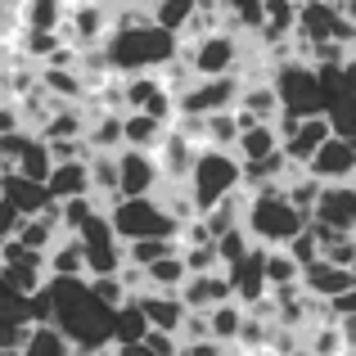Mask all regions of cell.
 Here are the masks:
<instances>
[{
	"label": "cell",
	"instance_id": "23",
	"mask_svg": "<svg viewBox=\"0 0 356 356\" xmlns=\"http://www.w3.org/2000/svg\"><path fill=\"white\" fill-rule=\"evenodd\" d=\"M280 149H284V136H280L275 122H252V127H243V131H239L235 154L243 158V163H261V158L280 154Z\"/></svg>",
	"mask_w": 356,
	"mask_h": 356
},
{
	"label": "cell",
	"instance_id": "33",
	"mask_svg": "<svg viewBox=\"0 0 356 356\" xmlns=\"http://www.w3.org/2000/svg\"><path fill=\"white\" fill-rule=\"evenodd\" d=\"M149 334V321H145V307L131 298V302H122L118 307V316H113V343L118 348H127V343H140Z\"/></svg>",
	"mask_w": 356,
	"mask_h": 356
},
{
	"label": "cell",
	"instance_id": "48",
	"mask_svg": "<svg viewBox=\"0 0 356 356\" xmlns=\"http://www.w3.org/2000/svg\"><path fill=\"white\" fill-rule=\"evenodd\" d=\"M5 27H9V9L0 5V41H5Z\"/></svg>",
	"mask_w": 356,
	"mask_h": 356
},
{
	"label": "cell",
	"instance_id": "38",
	"mask_svg": "<svg viewBox=\"0 0 356 356\" xmlns=\"http://www.w3.org/2000/svg\"><path fill=\"white\" fill-rule=\"evenodd\" d=\"M172 252H181V239H136V243H127L131 266H154L158 257H172Z\"/></svg>",
	"mask_w": 356,
	"mask_h": 356
},
{
	"label": "cell",
	"instance_id": "46",
	"mask_svg": "<svg viewBox=\"0 0 356 356\" xmlns=\"http://www.w3.org/2000/svg\"><path fill=\"white\" fill-rule=\"evenodd\" d=\"M226 5V14H243V9H257L261 0H221Z\"/></svg>",
	"mask_w": 356,
	"mask_h": 356
},
{
	"label": "cell",
	"instance_id": "15",
	"mask_svg": "<svg viewBox=\"0 0 356 356\" xmlns=\"http://www.w3.org/2000/svg\"><path fill=\"white\" fill-rule=\"evenodd\" d=\"M235 113H239L243 127H252V122H280L284 104H280V90H275V81H270V72L243 81V95H239V108H235Z\"/></svg>",
	"mask_w": 356,
	"mask_h": 356
},
{
	"label": "cell",
	"instance_id": "2",
	"mask_svg": "<svg viewBox=\"0 0 356 356\" xmlns=\"http://www.w3.org/2000/svg\"><path fill=\"white\" fill-rule=\"evenodd\" d=\"M104 59H108V72H118V77H131V72H163L181 59V36L167 32L154 18H140V23H127V27H113V32H108Z\"/></svg>",
	"mask_w": 356,
	"mask_h": 356
},
{
	"label": "cell",
	"instance_id": "8",
	"mask_svg": "<svg viewBox=\"0 0 356 356\" xmlns=\"http://www.w3.org/2000/svg\"><path fill=\"white\" fill-rule=\"evenodd\" d=\"M243 95V77H190L181 90H176V104H181V118H212L226 113V108H239Z\"/></svg>",
	"mask_w": 356,
	"mask_h": 356
},
{
	"label": "cell",
	"instance_id": "19",
	"mask_svg": "<svg viewBox=\"0 0 356 356\" xmlns=\"http://www.w3.org/2000/svg\"><path fill=\"white\" fill-rule=\"evenodd\" d=\"M181 298H185V307H190V312H212V307L230 302V298H235V289H230V275H226V266H221V270L190 275L181 284Z\"/></svg>",
	"mask_w": 356,
	"mask_h": 356
},
{
	"label": "cell",
	"instance_id": "18",
	"mask_svg": "<svg viewBox=\"0 0 356 356\" xmlns=\"http://www.w3.org/2000/svg\"><path fill=\"white\" fill-rule=\"evenodd\" d=\"M136 302L145 307L149 330H163V334H176V339H181V325H185V316H190V307H185V298H181V293L145 289V293H136Z\"/></svg>",
	"mask_w": 356,
	"mask_h": 356
},
{
	"label": "cell",
	"instance_id": "30",
	"mask_svg": "<svg viewBox=\"0 0 356 356\" xmlns=\"http://www.w3.org/2000/svg\"><path fill=\"white\" fill-rule=\"evenodd\" d=\"M90 185H95V199L104 203H113L122 199V181H118V154H95L90 158Z\"/></svg>",
	"mask_w": 356,
	"mask_h": 356
},
{
	"label": "cell",
	"instance_id": "13",
	"mask_svg": "<svg viewBox=\"0 0 356 356\" xmlns=\"http://www.w3.org/2000/svg\"><path fill=\"white\" fill-rule=\"evenodd\" d=\"M316 226L334 230V235H356V181L348 185H325L321 190V203L312 212Z\"/></svg>",
	"mask_w": 356,
	"mask_h": 356
},
{
	"label": "cell",
	"instance_id": "31",
	"mask_svg": "<svg viewBox=\"0 0 356 356\" xmlns=\"http://www.w3.org/2000/svg\"><path fill=\"white\" fill-rule=\"evenodd\" d=\"M14 172H23V176H32V181H50V172H54V154H50V145H45L41 136H32L23 145V154H18V163H14Z\"/></svg>",
	"mask_w": 356,
	"mask_h": 356
},
{
	"label": "cell",
	"instance_id": "21",
	"mask_svg": "<svg viewBox=\"0 0 356 356\" xmlns=\"http://www.w3.org/2000/svg\"><path fill=\"white\" fill-rule=\"evenodd\" d=\"M356 284V275H352V266H334V261H316V266H307L302 270V289L316 298V302H330V298H339V293H348V289Z\"/></svg>",
	"mask_w": 356,
	"mask_h": 356
},
{
	"label": "cell",
	"instance_id": "5",
	"mask_svg": "<svg viewBox=\"0 0 356 356\" xmlns=\"http://www.w3.org/2000/svg\"><path fill=\"white\" fill-rule=\"evenodd\" d=\"M270 81L280 90V104L289 118H321L325 113V90H321V68L302 54L270 63Z\"/></svg>",
	"mask_w": 356,
	"mask_h": 356
},
{
	"label": "cell",
	"instance_id": "22",
	"mask_svg": "<svg viewBox=\"0 0 356 356\" xmlns=\"http://www.w3.org/2000/svg\"><path fill=\"white\" fill-rule=\"evenodd\" d=\"M50 194L54 203H68V199H86V194H95V185H90V158H72V163H54L50 172Z\"/></svg>",
	"mask_w": 356,
	"mask_h": 356
},
{
	"label": "cell",
	"instance_id": "27",
	"mask_svg": "<svg viewBox=\"0 0 356 356\" xmlns=\"http://www.w3.org/2000/svg\"><path fill=\"white\" fill-rule=\"evenodd\" d=\"M68 0H23V23L27 32H63Z\"/></svg>",
	"mask_w": 356,
	"mask_h": 356
},
{
	"label": "cell",
	"instance_id": "52",
	"mask_svg": "<svg viewBox=\"0 0 356 356\" xmlns=\"http://www.w3.org/2000/svg\"><path fill=\"white\" fill-rule=\"evenodd\" d=\"M352 275H356V257H352Z\"/></svg>",
	"mask_w": 356,
	"mask_h": 356
},
{
	"label": "cell",
	"instance_id": "6",
	"mask_svg": "<svg viewBox=\"0 0 356 356\" xmlns=\"http://www.w3.org/2000/svg\"><path fill=\"white\" fill-rule=\"evenodd\" d=\"M108 221L127 243L136 239H181V221L167 212L158 194H140V199H113L108 203Z\"/></svg>",
	"mask_w": 356,
	"mask_h": 356
},
{
	"label": "cell",
	"instance_id": "28",
	"mask_svg": "<svg viewBox=\"0 0 356 356\" xmlns=\"http://www.w3.org/2000/svg\"><path fill=\"white\" fill-rule=\"evenodd\" d=\"M208 321H212V339H217V343H226V348H230V343H239V334H243V321H248V307L230 298V302L212 307V312H208Z\"/></svg>",
	"mask_w": 356,
	"mask_h": 356
},
{
	"label": "cell",
	"instance_id": "35",
	"mask_svg": "<svg viewBox=\"0 0 356 356\" xmlns=\"http://www.w3.org/2000/svg\"><path fill=\"white\" fill-rule=\"evenodd\" d=\"M199 5L203 0H158L154 5V23H163L167 32H176V36H185V27L194 23V14H199Z\"/></svg>",
	"mask_w": 356,
	"mask_h": 356
},
{
	"label": "cell",
	"instance_id": "47",
	"mask_svg": "<svg viewBox=\"0 0 356 356\" xmlns=\"http://www.w3.org/2000/svg\"><path fill=\"white\" fill-rule=\"evenodd\" d=\"M339 5H343V14H348L352 23H356V0H339Z\"/></svg>",
	"mask_w": 356,
	"mask_h": 356
},
{
	"label": "cell",
	"instance_id": "37",
	"mask_svg": "<svg viewBox=\"0 0 356 356\" xmlns=\"http://www.w3.org/2000/svg\"><path fill=\"white\" fill-rule=\"evenodd\" d=\"M95 212H104V203L95 199V194H86V199H68L59 203V221H63V235H77L81 226H86Z\"/></svg>",
	"mask_w": 356,
	"mask_h": 356
},
{
	"label": "cell",
	"instance_id": "34",
	"mask_svg": "<svg viewBox=\"0 0 356 356\" xmlns=\"http://www.w3.org/2000/svg\"><path fill=\"white\" fill-rule=\"evenodd\" d=\"M266 280H270V293L275 289H293L302 284V266L289 248H266Z\"/></svg>",
	"mask_w": 356,
	"mask_h": 356
},
{
	"label": "cell",
	"instance_id": "20",
	"mask_svg": "<svg viewBox=\"0 0 356 356\" xmlns=\"http://www.w3.org/2000/svg\"><path fill=\"white\" fill-rule=\"evenodd\" d=\"M199 149H203L199 140H190L181 127H172V131H167V140L154 149V154H158V163H163V176H167V181H185V176L194 172Z\"/></svg>",
	"mask_w": 356,
	"mask_h": 356
},
{
	"label": "cell",
	"instance_id": "45",
	"mask_svg": "<svg viewBox=\"0 0 356 356\" xmlns=\"http://www.w3.org/2000/svg\"><path fill=\"white\" fill-rule=\"evenodd\" d=\"M330 321H343V316H356V284L348 289V293H339V298H330Z\"/></svg>",
	"mask_w": 356,
	"mask_h": 356
},
{
	"label": "cell",
	"instance_id": "51",
	"mask_svg": "<svg viewBox=\"0 0 356 356\" xmlns=\"http://www.w3.org/2000/svg\"><path fill=\"white\" fill-rule=\"evenodd\" d=\"M0 356H23V352H0Z\"/></svg>",
	"mask_w": 356,
	"mask_h": 356
},
{
	"label": "cell",
	"instance_id": "43",
	"mask_svg": "<svg viewBox=\"0 0 356 356\" xmlns=\"http://www.w3.org/2000/svg\"><path fill=\"white\" fill-rule=\"evenodd\" d=\"M0 321H27V298L14 293L5 284V275H0Z\"/></svg>",
	"mask_w": 356,
	"mask_h": 356
},
{
	"label": "cell",
	"instance_id": "39",
	"mask_svg": "<svg viewBox=\"0 0 356 356\" xmlns=\"http://www.w3.org/2000/svg\"><path fill=\"white\" fill-rule=\"evenodd\" d=\"M181 257H185V266H190V275H203V270H221L217 239H208V243H181Z\"/></svg>",
	"mask_w": 356,
	"mask_h": 356
},
{
	"label": "cell",
	"instance_id": "40",
	"mask_svg": "<svg viewBox=\"0 0 356 356\" xmlns=\"http://www.w3.org/2000/svg\"><path fill=\"white\" fill-rule=\"evenodd\" d=\"M257 243H252V235L243 226H235V230H226V235L217 239V257H221V266H230V261H239L243 252H252Z\"/></svg>",
	"mask_w": 356,
	"mask_h": 356
},
{
	"label": "cell",
	"instance_id": "24",
	"mask_svg": "<svg viewBox=\"0 0 356 356\" xmlns=\"http://www.w3.org/2000/svg\"><path fill=\"white\" fill-rule=\"evenodd\" d=\"M41 86L50 90L59 104H77L86 95V77L77 63H41Z\"/></svg>",
	"mask_w": 356,
	"mask_h": 356
},
{
	"label": "cell",
	"instance_id": "3",
	"mask_svg": "<svg viewBox=\"0 0 356 356\" xmlns=\"http://www.w3.org/2000/svg\"><path fill=\"white\" fill-rule=\"evenodd\" d=\"M307 221L312 217H307L284 190H252L248 203H243V230H248L252 243H261V248H289V243L307 230Z\"/></svg>",
	"mask_w": 356,
	"mask_h": 356
},
{
	"label": "cell",
	"instance_id": "10",
	"mask_svg": "<svg viewBox=\"0 0 356 356\" xmlns=\"http://www.w3.org/2000/svg\"><path fill=\"white\" fill-rule=\"evenodd\" d=\"M321 90H325L330 131L343 140H356V81L343 68H321Z\"/></svg>",
	"mask_w": 356,
	"mask_h": 356
},
{
	"label": "cell",
	"instance_id": "9",
	"mask_svg": "<svg viewBox=\"0 0 356 356\" xmlns=\"http://www.w3.org/2000/svg\"><path fill=\"white\" fill-rule=\"evenodd\" d=\"M77 239H81V248H86V275H118V270L127 266V239L113 230L108 208L95 212V217L77 230Z\"/></svg>",
	"mask_w": 356,
	"mask_h": 356
},
{
	"label": "cell",
	"instance_id": "26",
	"mask_svg": "<svg viewBox=\"0 0 356 356\" xmlns=\"http://www.w3.org/2000/svg\"><path fill=\"white\" fill-rule=\"evenodd\" d=\"M167 131H172V122H163L154 113H127V149H149L154 154L167 140Z\"/></svg>",
	"mask_w": 356,
	"mask_h": 356
},
{
	"label": "cell",
	"instance_id": "25",
	"mask_svg": "<svg viewBox=\"0 0 356 356\" xmlns=\"http://www.w3.org/2000/svg\"><path fill=\"white\" fill-rule=\"evenodd\" d=\"M45 266H50V275H63V280L86 275V248H81V239L77 235H59V243L45 252Z\"/></svg>",
	"mask_w": 356,
	"mask_h": 356
},
{
	"label": "cell",
	"instance_id": "50",
	"mask_svg": "<svg viewBox=\"0 0 356 356\" xmlns=\"http://www.w3.org/2000/svg\"><path fill=\"white\" fill-rule=\"evenodd\" d=\"M5 72H9V68H5V63H0V90H5Z\"/></svg>",
	"mask_w": 356,
	"mask_h": 356
},
{
	"label": "cell",
	"instance_id": "14",
	"mask_svg": "<svg viewBox=\"0 0 356 356\" xmlns=\"http://www.w3.org/2000/svg\"><path fill=\"white\" fill-rule=\"evenodd\" d=\"M307 172L325 185H348L356 181V140H343V136H330L321 145V154L307 163Z\"/></svg>",
	"mask_w": 356,
	"mask_h": 356
},
{
	"label": "cell",
	"instance_id": "41",
	"mask_svg": "<svg viewBox=\"0 0 356 356\" xmlns=\"http://www.w3.org/2000/svg\"><path fill=\"white\" fill-rule=\"evenodd\" d=\"M348 339H343L339 321H330V330H312V356H348Z\"/></svg>",
	"mask_w": 356,
	"mask_h": 356
},
{
	"label": "cell",
	"instance_id": "17",
	"mask_svg": "<svg viewBox=\"0 0 356 356\" xmlns=\"http://www.w3.org/2000/svg\"><path fill=\"white\" fill-rule=\"evenodd\" d=\"M334 131H330V118H298L293 122V131H284V158L293 167H307L316 154H321V145L330 140Z\"/></svg>",
	"mask_w": 356,
	"mask_h": 356
},
{
	"label": "cell",
	"instance_id": "42",
	"mask_svg": "<svg viewBox=\"0 0 356 356\" xmlns=\"http://www.w3.org/2000/svg\"><path fill=\"white\" fill-rule=\"evenodd\" d=\"M90 289H95V293L104 298L108 307H122V302H131V289L122 284V275H90Z\"/></svg>",
	"mask_w": 356,
	"mask_h": 356
},
{
	"label": "cell",
	"instance_id": "32",
	"mask_svg": "<svg viewBox=\"0 0 356 356\" xmlns=\"http://www.w3.org/2000/svg\"><path fill=\"white\" fill-rule=\"evenodd\" d=\"M23 356H81V352L72 348L54 325H32V334H27V343H23Z\"/></svg>",
	"mask_w": 356,
	"mask_h": 356
},
{
	"label": "cell",
	"instance_id": "11",
	"mask_svg": "<svg viewBox=\"0 0 356 356\" xmlns=\"http://www.w3.org/2000/svg\"><path fill=\"white\" fill-rule=\"evenodd\" d=\"M118 181H122V199H140V194H158L167 185V176H163L158 154H149V149H122Z\"/></svg>",
	"mask_w": 356,
	"mask_h": 356
},
{
	"label": "cell",
	"instance_id": "4",
	"mask_svg": "<svg viewBox=\"0 0 356 356\" xmlns=\"http://www.w3.org/2000/svg\"><path fill=\"white\" fill-rule=\"evenodd\" d=\"M185 190H190L194 208L212 212L217 203H226L230 194L243 190V158L235 149H217V145H203L199 158H194V172L185 176Z\"/></svg>",
	"mask_w": 356,
	"mask_h": 356
},
{
	"label": "cell",
	"instance_id": "16",
	"mask_svg": "<svg viewBox=\"0 0 356 356\" xmlns=\"http://www.w3.org/2000/svg\"><path fill=\"white\" fill-rule=\"evenodd\" d=\"M0 199L14 203V208L23 212V217H41V212H50V208H54L50 185H41V181H32V176L14 172V167H9L5 181H0Z\"/></svg>",
	"mask_w": 356,
	"mask_h": 356
},
{
	"label": "cell",
	"instance_id": "12",
	"mask_svg": "<svg viewBox=\"0 0 356 356\" xmlns=\"http://www.w3.org/2000/svg\"><path fill=\"white\" fill-rule=\"evenodd\" d=\"M226 275H230V289H235V302L257 307V302H266V298H270V280H266V248H261V243H257L252 252H243L239 261H230Z\"/></svg>",
	"mask_w": 356,
	"mask_h": 356
},
{
	"label": "cell",
	"instance_id": "36",
	"mask_svg": "<svg viewBox=\"0 0 356 356\" xmlns=\"http://www.w3.org/2000/svg\"><path fill=\"white\" fill-rule=\"evenodd\" d=\"M239 131H243V122H239L235 108H226V113H212V118H203V145L235 149V145H239Z\"/></svg>",
	"mask_w": 356,
	"mask_h": 356
},
{
	"label": "cell",
	"instance_id": "7",
	"mask_svg": "<svg viewBox=\"0 0 356 356\" xmlns=\"http://www.w3.org/2000/svg\"><path fill=\"white\" fill-rule=\"evenodd\" d=\"M181 59L194 68V77H235L248 63V45L235 27H217L208 36H190L181 45Z\"/></svg>",
	"mask_w": 356,
	"mask_h": 356
},
{
	"label": "cell",
	"instance_id": "29",
	"mask_svg": "<svg viewBox=\"0 0 356 356\" xmlns=\"http://www.w3.org/2000/svg\"><path fill=\"white\" fill-rule=\"evenodd\" d=\"M145 280H149V289H163V293H181V284L190 280V266H185L181 252H172V257H158L154 266H145Z\"/></svg>",
	"mask_w": 356,
	"mask_h": 356
},
{
	"label": "cell",
	"instance_id": "49",
	"mask_svg": "<svg viewBox=\"0 0 356 356\" xmlns=\"http://www.w3.org/2000/svg\"><path fill=\"white\" fill-rule=\"evenodd\" d=\"M9 239H14V235H9V230H0V252H5V243H9Z\"/></svg>",
	"mask_w": 356,
	"mask_h": 356
},
{
	"label": "cell",
	"instance_id": "44",
	"mask_svg": "<svg viewBox=\"0 0 356 356\" xmlns=\"http://www.w3.org/2000/svg\"><path fill=\"white\" fill-rule=\"evenodd\" d=\"M181 356H230V352L217 339H194V343H181Z\"/></svg>",
	"mask_w": 356,
	"mask_h": 356
},
{
	"label": "cell",
	"instance_id": "1",
	"mask_svg": "<svg viewBox=\"0 0 356 356\" xmlns=\"http://www.w3.org/2000/svg\"><path fill=\"white\" fill-rule=\"evenodd\" d=\"M50 325L72 343L81 356H99L113 348V316L118 307H108L104 298L90 289V275L63 280L50 275Z\"/></svg>",
	"mask_w": 356,
	"mask_h": 356
}]
</instances>
